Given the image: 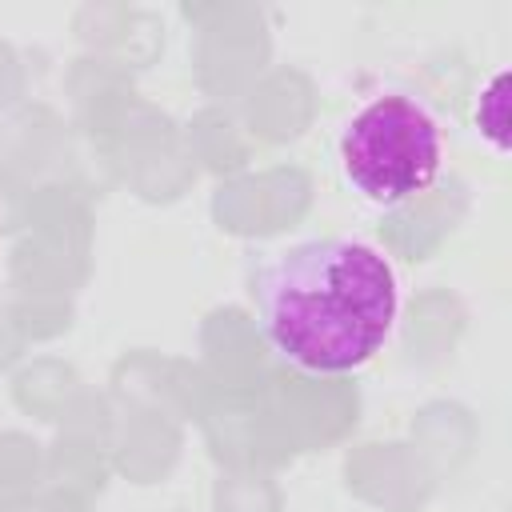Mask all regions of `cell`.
Wrapping results in <instances>:
<instances>
[{
    "label": "cell",
    "mask_w": 512,
    "mask_h": 512,
    "mask_svg": "<svg viewBox=\"0 0 512 512\" xmlns=\"http://www.w3.org/2000/svg\"><path fill=\"white\" fill-rule=\"evenodd\" d=\"M268 344L296 368L336 376L364 368L392 336L400 284L392 264L360 240H304L256 276Z\"/></svg>",
    "instance_id": "obj_1"
},
{
    "label": "cell",
    "mask_w": 512,
    "mask_h": 512,
    "mask_svg": "<svg viewBox=\"0 0 512 512\" xmlns=\"http://www.w3.org/2000/svg\"><path fill=\"white\" fill-rule=\"evenodd\" d=\"M444 164L436 116L400 92L368 100L340 132V168L348 184L380 208L420 196Z\"/></svg>",
    "instance_id": "obj_2"
}]
</instances>
